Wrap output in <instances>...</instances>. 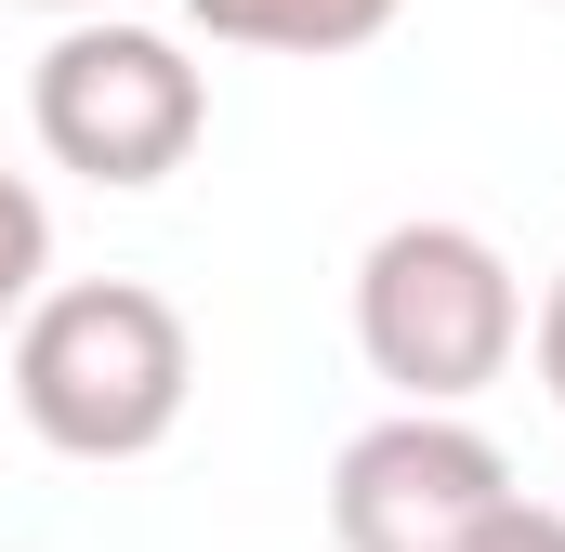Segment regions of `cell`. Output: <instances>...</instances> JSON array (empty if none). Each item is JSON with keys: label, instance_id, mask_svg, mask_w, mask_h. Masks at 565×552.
Listing matches in <instances>:
<instances>
[{"label": "cell", "instance_id": "4", "mask_svg": "<svg viewBox=\"0 0 565 552\" xmlns=\"http://www.w3.org/2000/svg\"><path fill=\"white\" fill-rule=\"evenodd\" d=\"M513 500V460L460 408H395L329 460V540L342 552H460Z\"/></svg>", "mask_w": 565, "mask_h": 552}, {"label": "cell", "instance_id": "1", "mask_svg": "<svg viewBox=\"0 0 565 552\" xmlns=\"http://www.w3.org/2000/svg\"><path fill=\"white\" fill-rule=\"evenodd\" d=\"M198 395V342L171 289L145 276H66L13 316V408L53 460H145Z\"/></svg>", "mask_w": 565, "mask_h": 552}, {"label": "cell", "instance_id": "8", "mask_svg": "<svg viewBox=\"0 0 565 552\" xmlns=\"http://www.w3.org/2000/svg\"><path fill=\"white\" fill-rule=\"evenodd\" d=\"M526 342H540V382L565 395V276H553V302H540V329H526Z\"/></svg>", "mask_w": 565, "mask_h": 552}, {"label": "cell", "instance_id": "5", "mask_svg": "<svg viewBox=\"0 0 565 552\" xmlns=\"http://www.w3.org/2000/svg\"><path fill=\"white\" fill-rule=\"evenodd\" d=\"M408 0H184L198 40H237V53H369Z\"/></svg>", "mask_w": 565, "mask_h": 552}, {"label": "cell", "instance_id": "2", "mask_svg": "<svg viewBox=\"0 0 565 552\" xmlns=\"http://www.w3.org/2000/svg\"><path fill=\"white\" fill-rule=\"evenodd\" d=\"M526 342V289L513 264L473 237V224H382L369 264H355V355L408 395V408H473Z\"/></svg>", "mask_w": 565, "mask_h": 552}, {"label": "cell", "instance_id": "3", "mask_svg": "<svg viewBox=\"0 0 565 552\" xmlns=\"http://www.w3.org/2000/svg\"><path fill=\"white\" fill-rule=\"evenodd\" d=\"M26 132L79 184H171L211 132V79L184 66V40H158L132 13H66L53 53L26 66Z\"/></svg>", "mask_w": 565, "mask_h": 552}, {"label": "cell", "instance_id": "6", "mask_svg": "<svg viewBox=\"0 0 565 552\" xmlns=\"http://www.w3.org/2000/svg\"><path fill=\"white\" fill-rule=\"evenodd\" d=\"M40 289H53V211H40L26 171H0V342H13V316Z\"/></svg>", "mask_w": 565, "mask_h": 552}, {"label": "cell", "instance_id": "9", "mask_svg": "<svg viewBox=\"0 0 565 552\" xmlns=\"http://www.w3.org/2000/svg\"><path fill=\"white\" fill-rule=\"evenodd\" d=\"M26 13H119V0H26Z\"/></svg>", "mask_w": 565, "mask_h": 552}, {"label": "cell", "instance_id": "7", "mask_svg": "<svg viewBox=\"0 0 565 552\" xmlns=\"http://www.w3.org/2000/svg\"><path fill=\"white\" fill-rule=\"evenodd\" d=\"M460 552H565V513H553V500H526V487H513V500H500V513H487V527H473Z\"/></svg>", "mask_w": 565, "mask_h": 552}]
</instances>
